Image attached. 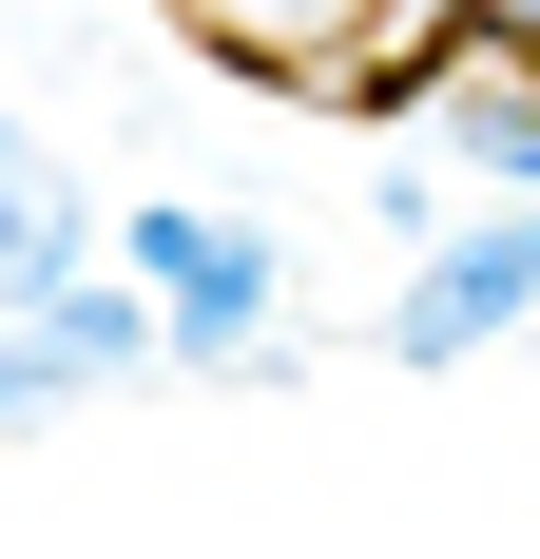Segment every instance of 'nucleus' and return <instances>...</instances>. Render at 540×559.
I'll return each instance as SVG.
<instances>
[{
	"mask_svg": "<svg viewBox=\"0 0 540 559\" xmlns=\"http://www.w3.org/2000/svg\"><path fill=\"white\" fill-rule=\"evenodd\" d=\"M97 251L155 289V329H174V367H193V386H309V347L270 329V309H290V231H270V213L136 193V213H97Z\"/></svg>",
	"mask_w": 540,
	"mask_h": 559,
	"instance_id": "obj_1",
	"label": "nucleus"
},
{
	"mask_svg": "<svg viewBox=\"0 0 540 559\" xmlns=\"http://www.w3.org/2000/svg\"><path fill=\"white\" fill-rule=\"evenodd\" d=\"M463 20H483V39H540V0H463Z\"/></svg>",
	"mask_w": 540,
	"mask_h": 559,
	"instance_id": "obj_7",
	"label": "nucleus"
},
{
	"mask_svg": "<svg viewBox=\"0 0 540 559\" xmlns=\"http://www.w3.org/2000/svg\"><path fill=\"white\" fill-rule=\"evenodd\" d=\"M174 39L213 78H251V97H328L348 116V78L406 39V0H174Z\"/></svg>",
	"mask_w": 540,
	"mask_h": 559,
	"instance_id": "obj_3",
	"label": "nucleus"
},
{
	"mask_svg": "<svg viewBox=\"0 0 540 559\" xmlns=\"http://www.w3.org/2000/svg\"><path fill=\"white\" fill-rule=\"evenodd\" d=\"M540 329V193H463V213L406 251V289H386L367 367H406V386H444V367H483V347Z\"/></svg>",
	"mask_w": 540,
	"mask_h": 559,
	"instance_id": "obj_2",
	"label": "nucleus"
},
{
	"mask_svg": "<svg viewBox=\"0 0 540 559\" xmlns=\"http://www.w3.org/2000/svg\"><path fill=\"white\" fill-rule=\"evenodd\" d=\"M0 155H39V135H20V116H0Z\"/></svg>",
	"mask_w": 540,
	"mask_h": 559,
	"instance_id": "obj_8",
	"label": "nucleus"
},
{
	"mask_svg": "<svg viewBox=\"0 0 540 559\" xmlns=\"http://www.w3.org/2000/svg\"><path fill=\"white\" fill-rule=\"evenodd\" d=\"M58 271H97V174L78 155H0V309H39Z\"/></svg>",
	"mask_w": 540,
	"mask_h": 559,
	"instance_id": "obj_4",
	"label": "nucleus"
},
{
	"mask_svg": "<svg viewBox=\"0 0 540 559\" xmlns=\"http://www.w3.org/2000/svg\"><path fill=\"white\" fill-rule=\"evenodd\" d=\"M367 213H386V251H425L463 193H444V174H425V135H406V155H367Z\"/></svg>",
	"mask_w": 540,
	"mask_h": 559,
	"instance_id": "obj_6",
	"label": "nucleus"
},
{
	"mask_svg": "<svg viewBox=\"0 0 540 559\" xmlns=\"http://www.w3.org/2000/svg\"><path fill=\"white\" fill-rule=\"evenodd\" d=\"M78 405H97V386H78V367H58V347L20 329V309H0V444H58Z\"/></svg>",
	"mask_w": 540,
	"mask_h": 559,
	"instance_id": "obj_5",
	"label": "nucleus"
}]
</instances>
